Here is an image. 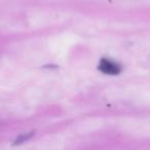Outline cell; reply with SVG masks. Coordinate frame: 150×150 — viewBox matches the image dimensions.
I'll use <instances>...</instances> for the list:
<instances>
[{"instance_id":"cell-1","label":"cell","mask_w":150,"mask_h":150,"mask_svg":"<svg viewBox=\"0 0 150 150\" xmlns=\"http://www.w3.org/2000/svg\"><path fill=\"white\" fill-rule=\"evenodd\" d=\"M99 70L107 75H118L121 71V67L118 63L110 59H102L99 64Z\"/></svg>"}]
</instances>
